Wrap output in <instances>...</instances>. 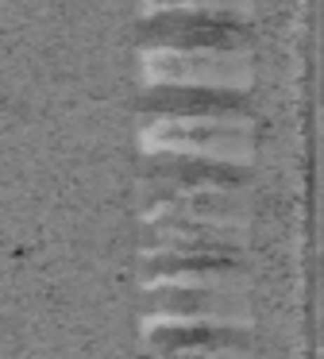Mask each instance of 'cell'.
Segmentation results:
<instances>
[{"instance_id": "6da1fadb", "label": "cell", "mask_w": 324, "mask_h": 359, "mask_svg": "<svg viewBox=\"0 0 324 359\" xmlns=\"http://www.w3.org/2000/svg\"><path fill=\"white\" fill-rule=\"evenodd\" d=\"M154 151L174 158H201V163L243 166L251 158V124L243 112L236 116H166L147 132Z\"/></svg>"}, {"instance_id": "3957f363", "label": "cell", "mask_w": 324, "mask_h": 359, "mask_svg": "<svg viewBox=\"0 0 324 359\" xmlns=\"http://www.w3.org/2000/svg\"><path fill=\"white\" fill-rule=\"evenodd\" d=\"M151 325L177 320V325H228L243 328L251 320L247 294H224V290H151Z\"/></svg>"}, {"instance_id": "7a4b0ae2", "label": "cell", "mask_w": 324, "mask_h": 359, "mask_svg": "<svg viewBox=\"0 0 324 359\" xmlns=\"http://www.w3.org/2000/svg\"><path fill=\"white\" fill-rule=\"evenodd\" d=\"M147 78L154 86H177V89H231L243 93L251 81L243 50H212V47H162L147 55Z\"/></svg>"}, {"instance_id": "5b68a950", "label": "cell", "mask_w": 324, "mask_h": 359, "mask_svg": "<svg viewBox=\"0 0 324 359\" xmlns=\"http://www.w3.org/2000/svg\"><path fill=\"white\" fill-rule=\"evenodd\" d=\"M147 12H185V16H220V20H243L251 12V0H147Z\"/></svg>"}, {"instance_id": "277c9868", "label": "cell", "mask_w": 324, "mask_h": 359, "mask_svg": "<svg viewBox=\"0 0 324 359\" xmlns=\"http://www.w3.org/2000/svg\"><path fill=\"white\" fill-rule=\"evenodd\" d=\"M151 47H212V50H247V27L239 20L220 16H185V12H162L147 24Z\"/></svg>"}]
</instances>
